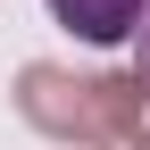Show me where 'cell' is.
<instances>
[{"instance_id":"1","label":"cell","mask_w":150,"mask_h":150,"mask_svg":"<svg viewBox=\"0 0 150 150\" xmlns=\"http://www.w3.org/2000/svg\"><path fill=\"white\" fill-rule=\"evenodd\" d=\"M17 108H25L42 134H59V142H92V100H83V83H67L59 67H25Z\"/></svg>"},{"instance_id":"2","label":"cell","mask_w":150,"mask_h":150,"mask_svg":"<svg viewBox=\"0 0 150 150\" xmlns=\"http://www.w3.org/2000/svg\"><path fill=\"white\" fill-rule=\"evenodd\" d=\"M50 17H59L75 42H92V50H117L125 33H142L150 0H50Z\"/></svg>"},{"instance_id":"3","label":"cell","mask_w":150,"mask_h":150,"mask_svg":"<svg viewBox=\"0 0 150 150\" xmlns=\"http://www.w3.org/2000/svg\"><path fill=\"white\" fill-rule=\"evenodd\" d=\"M142 83H150V17H142Z\"/></svg>"},{"instance_id":"4","label":"cell","mask_w":150,"mask_h":150,"mask_svg":"<svg viewBox=\"0 0 150 150\" xmlns=\"http://www.w3.org/2000/svg\"><path fill=\"white\" fill-rule=\"evenodd\" d=\"M142 150H150V142H142Z\"/></svg>"}]
</instances>
